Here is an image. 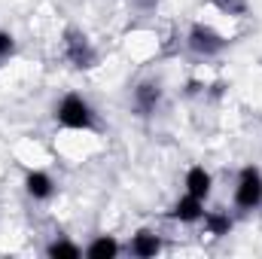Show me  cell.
Returning <instances> with one entry per match:
<instances>
[{
  "instance_id": "cell-11",
  "label": "cell",
  "mask_w": 262,
  "mask_h": 259,
  "mask_svg": "<svg viewBox=\"0 0 262 259\" xmlns=\"http://www.w3.org/2000/svg\"><path fill=\"white\" fill-rule=\"evenodd\" d=\"M119 241L113 238V235H98L89 247H85V256L89 259H113V256H119Z\"/></svg>"
},
{
  "instance_id": "cell-9",
  "label": "cell",
  "mask_w": 262,
  "mask_h": 259,
  "mask_svg": "<svg viewBox=\"0 0 262 259\" xmlns=\"http://www.w3.org/2000/svg\"><path fill=\"white\" fill-rule=\"evenodd\" d=\"M25 192L34 201H49L55 195V180L46 171H28L25 174Z\"/></svg>"
},
{
  "instance_id": "cell-6",
  "label": "cell",
  "mask_w": 262,
  "mask_h": 259,
  "mask_svg": "<svg viewBox=\"0 0 262 259\" xmlns=\"http://www.w3.org/2000/svg\"><path fill=\"white\" fill-rule=\"evenodd\" d=\"M168 217H171V220H177V223H183V226L201 223V217H204V201L195 198V195H189V192H183L174 204H171Z\"/></svg>"
},
{
  "instance_id": "cell-14",
  "label": "cell",
  "mask_w": 262,
  "mask_h": 259,
  "mask_svg": "<svg viewBox=\"0 0 262 259\" xmlns=\"http://www.w3.org/2000/svg\"><path fill=\"white\" fill-rule=\"evenodd\" d=\"M15 55V37L9 31H0V61H9Z\"/></svg>"
},
{
  "instance_id": "cell-5",
  "label": "cell",
  "mask_w": 262,
  "mask_h": 259,
  "mask_svg": "<svg viewBox=\"0 0 262 259\" xmlns=\"http://www.w3.org/2000/svg\"><path fill=\"white\" fill-rule=\"evenodd\" d=\"M162 98H165L162 82H156V79H143V82H137L134 92H131V107H134L137 116H152V113L162 107Z\"/></svg>"
},
{
  "instance_id": "cell-4",
  "label": "cell",
  "mask_w": 262,
  "mask_h": 259,
  "mask_svg": "<svg viewBox=\"0 0 262 259\" xmlns=\"http://www.w3.org/2000/svg\"><path fill=\"white\" fill-rule=\"evenodd\" d=\"M186 46L201 55V58H213V55H220L226 46H229V40L216 31V28H210V25H204V21H195L192 28H189V34H186Z\"/></svg>"
},
{
  "instance_id": "cell-2",
  "label": "cell",
  "mask_w": 262,
  "mask_h": 259,
  "mask_svg": "<svg viewBox=\"0 0 262 259\" xmlns=\"http://www.w3.org/2000/svg\"><path fill=\"white\" fill-rule=\"evenodd\" d=\"M61 55L73 70H92L98 64V52L92 46V40L79 31V28H67L64 40H61Z\"/></svg>"
},
{
  "instance_id": "cell-13",
  "label": "cell",
  "mask_w": 262,
  "mask_h": 259,
  "mask_svg": "<svg viewBox=\"0 0 262 259\" xmlns=\"http://www.w3.org/2000/svg\"><path fill=\"white\" fill-rule=\"evenodd\" d=\"M223 15H235V18H241V15H247V0H210Z\"/></svg>"
},
{
  "instance_id": "cell-15",
  "label": "cell",
  "mask_w": 262,
  "mask_h": 259,
  "mask_svg": "<svg viewBox=\"0 0 262 259\" xmlns=\"http://www.w3.org/2000/svg\"><path fill=\"white\" fill-rule=\"evenodd\" d=\"M134 3V9H140V12H152L156 6H159V0H131Z\"/></svg>"
},
{
  "instance_id": "cell-10",
  "label": "cell",
  "mask_w": 262,
  "mask_h": 259,
  "mask_svg": "<svg viewBox=\"0 0 262 259\" xmlns=\"http://www.w3.org/2000/svg\"><path fill=\"white\" fill-rule=\"evenodd\" d=\"M201 226H204V232H207V235H213V238H223V235H229V232H232L235 220H232L226 210H204V217H201Z\"/></svg>"
},
{
  "instance_id": "cell-12",
  "label": "cell",
  "mask_w": 262,
  "mask_h": 259,
  "mask_svg": "<svg viewBox=\"0 0 262 259\" xmlns=\"http://www.w3.org/2000/svg\"><path fill=\"white\" fill-rule=\"evenodd\" d=\"M46 256H52V259H79L82 256V247H76V244L67 241V238H55V241L46 247Z\"/></svg>"
},
{
  "instance_id": "cell-1",
  "label": "cell",
  "mask_w": 262,
  "mask_h": 259,
  "mask_svg": "<svg viewBox=\"0 0 262 259\" xmlns=\"http://www.w3.org/2000/svg\"><path fill=\"white\" fill-rule=\"evenodd\" d=\"M52 116H55V122L67 131H95L98 128V113H95V107H92L82 95H76V92H67L64 98L55 104Z\"/></svg>"
},
{
  "instance_id": "cell-7",
  "label": "cell",
  "mask_w": 262,
  "mask_h": 259,
  "mask_svg": "<svg viewBox=\"0 0 262 259\" xmlns=\"http://www.w3.org/2000/svg\"><path fill=\"white\" fill-rule=\"evenodd\" d=\"M128 253L137 256V259H152L156 253H162V238H159V232H152V229H137L128 241Z\"/></svg>"
},
{
  "instance_id": "cell-3",
  "label": "cell",
  "mask_w": 262,
  "mask_h": 259,
  "mask_svg": "<svg viewBox=\"0 0 262 259\" xmlns=\"http://www.w3.org/2000/svg\"><path fill=\"white\" fill-rule=\"evenodd\" d=\"M232 201H235L238 210H256V207H262V171L256 165H244L238 171Z\"/></svg>"
},
{
  "instance_id": "cell-8",
  "label": "cell",
  "mask_w": 262,
  "mask_h": 259,
  "mask_svg": "<svg viewBox=\"0 0 262 259\" xmlns=\"http://www.w3.org/2000/svg\"><path fill=\"white\" fill-rule=\"evenodd\" d=\"M183 186H186V192L201 198V201H207L210 192H213V177H210V171L204 168V165H192L189 171H186V177H183Z\"/></svg>"
}]
</instances>
